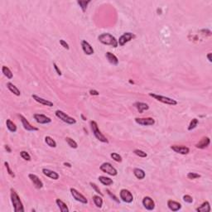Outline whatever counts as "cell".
I'll return each mask as SVG.
<instances>
[{
	"mask_svg": "<svg viewBox=\"0 0 212 212\" xmlns=\"http://www.w3.org/2000/svg\"><path fill=\"white\" fill-rule=\"evenodd\" d=\"M198 119L197 118H193L191 121V123H190V124H189V127H188V130L191 131V130H192V129H194L197 126V124H198Z\"/></svg>",
	"mask_w": 212,
	"mask_h": 212,
	"instance_id": "obj_34",
	"label": "cell"
},
{
	"mask_svg": "<svg viewBox=\"0 0 212 212\" xmlns=\"http://www.w3.org/2000/svg\"><path fill=\"white\" fill-rule=\"evenodd\" d=\"M4 148H5V149H6V151H7L8 153H11V152H12V149L10 148V147H9V145H5Z\"/></svg>",
	"mask_w": 212,
	"mask_h": 212,
	"instance_id": "obj_46",
	"label": "cell"
},
{
	"mask_svg": "<svg viewBox=\"0 0 212 212\" xmlns=\"http://www.w3.org/2000/svg\"><path fill=\"white\" fill-rule=\"evenodd\" d=\"M133 153L137 155V156L140 157V158H147V156H148V154L146 153L145 152L140 150V149H135V150L133 151Z\"/></svg>",
	"mask_w": 212,
	"mask_h": 212,
	"instance_id": "obj_35",
	"label": "cell"
},
{
	"mask_svg": "<svg viewBox=\"0 0 212 212\" xmlns=\"http://www.w3.org/2000/svg\"><path fill=\"white\" fill-rule=\"evenodd\" d=\"M149 96L153 97L156 100H158L159 102H162L163 104H168V105H176L177 104V101L176 99H171L169 97H166V96H163V95H157V94H154V93H149Z\"/></svg>",
	"mask_w": 212,
	"mask_h": 212,
	"instance_id": "obj_4",
	"label": "cell"
},
{
	"mask_svg": "<svg viewBox=\"0 0 212 212\" xmlns=\"http://www.w3.org/2000/svg\"><path fill=\"white\" fill-rule=\"evenodd\" d=\"M42 173L45 175V176H48L51 179H53V180H58L59 179V174L57 172H56L54 171H51L50 169L47 168H43L42 169Z\"/></svg>",
	"mask_w": 212,
	"mask_h": 212,
	"instance_id": "obj_19",
	"label": "cell"
},
{
	"mask_svg": "<svg viewBox=\"0 0 212 212\" xmlns=\"http://www.w3.org/2000/svg\"><path fill=\"white\" fill-rule=\"evenodd\" d=\"M60 44L61 45V46H63L65 49H66V50L70 49V46H69V45H68L67 42H66V41H64V40H62V39H61V40H60Z\"/></svg>",
	"mask_w": 212,
	"mask_h": 212,
	"instance_id": "obj_43",
	"label": "cell"
},
{
	"mask_svg": "<svg viewBox=\"0 0 212 212\" xmlns=\"http://www.w3.org/2000/svg\"><path fill=\"white\" fill-rule=\"evenodd\" d=\"M32 99H34L35 101H36V102H37V103H39V104H42V105L48 106V107H52V106H53V103H52L51 101L47 100V99H43V98H41V97L38 96V95H32Z\"/></svg>",
	"mask_w": 212,
	"mask_h": 212,
	"instance_id": "obj_17",
	"label": "cell"
},
{
	"mask_svg": "<svg viewBox=\"0 0 212 212\" xmlns=\"http://www.w3.org/2000/svg\"><path fill=\"white\" fill-rule=\"evenodd\" d=\"M98 40L102 44L111 46H113L114 48L118 47V40H116V38L113 35L109 34V33H102V34H100L98 36Z\"/></svg>",
	"mask_w": 212,
	"mask_h": 212,
	"instance_id": "obj_1",
	"label": "cell"
},
{
	"mask_svg": "<svg viewBox=\"0 0 212 212\" xmlns=\"http://www.w3.org/2000/svg\"><path fill=\"white\" fill-rule=\"evenodd\" d=\"M167 206L171 210V211H178L181 208V205L177 201H172V200H169L167 201Z\"/></svg>",
	"mask_w": 212,
	"mask_h": 212,
	"instance_id": "obj_20",
	"label": "cell"
},
{
	"mask_svg": "<svg viewBox=\"0 0 212 212\" xmlns=\"http://www.w3.org/2000/svg\"><path fill=\"white\" fill-rule=\"evenodd\" d=\"M196 211L199 212H210L211 211V206L209 201H205L204 203H202L198 208L196 209Z\"/></svg>",
	"mask_w": 212,
	"mask_h": 212,
	"instance_id": "obj_23",
	"label": "cell"
},
{
	"mask_svg": "<svg viewBox=\"0 0 212 212\" xmlns=\"http://www.w3.org/2000/svg\"><path fill=\"white\" fill-rule=\"evenodd\" d=\"M100 170L107 173L110 176H116L118 174V171L116 168L113 167V165L109 163H104L100 166Z\"/></svg>",
	"mask_w": 212,
	"mask_h": 212,
	"instance_id": "obj_6",
	"label": "cell"
},
{
	"mask_svg": "<svg viewBox=\"0 0 212 212\" xmlns=\"http://www.w3.org/2000/svg\"><path fill=\"white\" fill-rule=\"evenodd\" d=\"M135 122L143 126H152L155 124V119L153 118H136Z\"/></svg>",
	"mask_w": 212,
	"mask_h": 212,
	"instance_id": "obj_10",
	"label": "cell"
},
{
	"mask_svg": "<svg viewBox=\"0 0 212 212\" xmlns=\"http://www.w3.org/2000/svg\"><path fill=\"white\" fill-rule=\"evenodd\" d=\"M90 3V1H82V0L77 1V4L80 5V7H81V9H82L83 12H86V9H87V6Z\"/></svg>",
	"mask_w": 212,
	"mask_h": 212,
	"instance_id": "obj_33",
	"label": "cell"
},
{
	"mask_svg": "<svg viewBox=\"0 0 212 212\" xmlns=\"http://www.w3.org/2000/svg\"><path fill=\"white\" fill-rule=\"evenodd\" d=\"M183 201H185V202H186V203H192L193 202V198L191 196H189V195H185L184 196H183Z\"/></svg>",
	"mask_w": 212,
	"mask_h": 212,
	"instance_id": "obj_42",
	"label": "cell"
},
{
	"mask_svg": "<svg viewBox=\"0 0 212 212\" xmlns=\"http://www.w3.org/2000/svg\"><path fill=\"white\" fill-rule=\"evenodd\" d=\"M7 87H8V89H9V90H10L12 93H14L15 95L19 96V95H21V92H20V90H18V87L14 86L13 83H11V82H8V83H7Z\"/></svg>",
	"mask_w": 212,
	"mask_h": 212,
	"instance_id": "obj_24",
	"label": "cell"
},
{
	"mask_svg": "<svg viewBox=\"0 0 212 212\" xmlns=\"http://www.w3.org/2000/svg\"><path fill=\"white\" fill-rule=\"evenodd\" d=\"M136 37V36L133 34V33H132V32H125V33H123L122 36L119 37V39H118V45L121 46H124L126 43H128V41H130L131 40H133V39H134Z\"/></svg>",
	"mask_w": 212,
	"mask_h": 212,
	"instance_id": "obj_7",
	"label": "cell"
},
{
	"mask_svg": "<svg viewBox=\"0 0 212 212\" xmlns=\"http://www.w3.org/2000/svg\"><path fill=\"white\" fill-rule=\"evenodd\" d=\"M45 142L46 144L48 145L51 148H56V143L51 137L50 136H46L45 137Z\"/></svg>",
	"mask_w": 212,
	"mask_h": 212,
	"instance_id": "obj_31",
	"label": "cell"
},
{
	"mask_svg": "<svg viewBox=\"0 0 212 212\" xmlns=\"http://www.w3.org/2000/svg\"><path fill=\"white\" fill-rule=\"evenodd\" d=\"M201 177V175H199L196 172H189L187 174V178L188 179H191V180H193V179H196V178H200Z\"/></svg>",
	"mask_w": 212,
	"mask_h": 212,
	"instance_id": "obj_38",
	"label": "cell"
},
{
	"mask_svg": "<svg viewBox=\"0 0 212 212\" xmlns=\"http://www.w3.org/2000/svg\"><path fill=\"white\" fill-rule=\"evenodd\" d=\"M4 165L5 167H6V169H7V171H8V173H9V175L12 176V177H15V174L14 173V171H12V169L10 168L9 163H8V162H5Z\"/></svg>",
	"mask_w": 212,
	"mask_h": 212,
	"instance_id": "obj_39",
	"label": "cell"
},
{
	"mask_svg": "<svg viewBox=\"0 0 212 212\" xmlns=\"http://www.w3.org/2000/svg\"><path fill=\"white\" fill-rule=\"evenodd\" d=\"M90 95H99V93L97 91V90H90Z\"/></svg>",
	"mask_w": 212,
	"mask_h": 212,
	"instance_id": "obj_45",
	"label": "cell"
},
{
	"mask_svg": "<svg viewBox=\"0 0 212 212\" xmlns=\"http://www.w3.org/2000/svg\"><path fill=\"white\" fill-rule=\"evenodd\" d=\"M105 56H106V58H107V60H108L109 63H111L112 65H114V66H116V65L118 64V60L117 56H116L115 55H113V53L108 51V52H106Z\"/></svg>",
	"mask_w": 212,
	"mask_h": 212,
	"instance_id": "obj_22",
	"label": "cell"
},
{
	"mask_svg": "<svg viewBox=\"0 0 212 212\" xmlns=\"http://www.w3.org/2000/svg\"><path fill=\"white\" fill-rule=\"evenodd\" d=\"M110 157L117 163H121L122 162V157L119 154L116 153H112L110 154Z\"/></svg>",
	"mask_w": 212,
	"mask_h": 212,
	"instance_id": "obj_36",
	"label": "cell"
},
{
	"mask_svg": "<svg viewBox=\"0 0 212 212\" xmlns=\"http://www.w3.org/2000/svg\"><path fill=\"white\" fill-rule=\"evenodd\" d=\"M33 118L36 122L40 124H46V123L51 122V119L49 117L46 116L44 114H41V113H35L33 115Z\"/></svg>",
	"mask_w": 212,
	"mask_h": 212,
	"instance_id": "obj_11",
	"label": "cell"
},
{
	"mask_svg": "<svg viewBox=\"0 0 212 212\" xmlns=\"http://www.w3.org/2000/svg\"><path fill=\"white\" fill-rule=\"evenodd\" d=\"M6 125H7V128H9V131H11V132H13V133H15V132L17 131V126H16V124H15L11 119H7Z\"/></svg>",
	"mask_w": 212,
	"mask_h": 212,
	"instance_id": "obj_30",
	"label": "cell"
},
{
	"mask_svg": "<svg viewBox=\"0 0 212 212\" xmlns=\"http://www.w3.org/2000/svg\"><path fill=\"white\" fill-rule=\"evenodd\" d=\"M64 165H65L66 167H71V163H64Z\"/></svg>",
	"mask_w": 212,
	"mask_h": 212,
	"instance_id": "obj_48",
	"label": "cell"
},
{
	"mask_svg": "<svg viewBox=\"0 0 212 212\" xmlns=\"http://www.w3.org/2000/svg\"><path fill=\"white\" fill-rule=\"evenodd\" d=\"M66 142L67 143L68 145H69L71 148H78V144H77L76 142L74 139H72V138H69V137L66 138Z\"/></svg>",
	"mask_w": 212,
	"mask_h": 212,
	"instance_id": "obj_32",
	"label": "cell"
},
{
	"mask_svg": "<svg viewBox=\"0 0 212 212\" xmlns=\"http://www.w3.org/2000/svg\"><path fill=\"white\" fill-rule=\"evenodd\" d=\"M211 56H212L211 53H208V55H207V58H208V61H210V62H211V61H212Z\"/></svg>",
	"mask_w": 212,
	"mask_h": 212,
	"instance_id": "obj_47",
	"label": "cell"
},
{
	"mask_svg": "<svg viewBox=\"0 0 212 212\" xmlns=\"http://www.w3.org/2000/svg\"><path fill=\"white\" fill-rule=\"evenodd\" d=\"M171 149L172 151H174L175 153L182 155L188 154L190 152L189 148L186 147V146H178V145H172L171 146Z\"/></svg>",
	"mask_w": 212,
	"mask_h": 212,
	"instance_id": "obj_14",
	"label": "cell"
},
{
	"mask_svg": "<svg viewBox=\"0 0 212 212\" xmlns=\"http://www.w3.org/2000/svg\"><path fill=\"white\" fill-rule=\"evenodd\" d=\"M56 116L60 118L61 120H62L63 122L66 123L67 124H75L76 123V120L74 118L71 117L67 115L66 113H64L61 110H56Z\"/></svg>",
	"mask_w": 212,
	"mask_h": 212,
	"instance_id": "obj_5",
	"label": "cell"
},
{
	"mask_svg": "<svg viewBox=\"0 0 212 212\" xmlns=\"http://www.w3.org/2000/svg\"><path fill=\"white\" fill-rule=\"evenodd\" d=\"M28 177H29V179H30L31 181L33 183V185L35 186L36 188L41 189V188L43 187V182L41 181V179L36 176V175H35V174H29Z\"/></svg>",
	"mask_w": 212,
	"mask_h": 212,
	"instance_id": "obj_15",
	"label": "cell"
},
{
	"mask_svg": "<svg viewBox=\"0 0 212 212\" xmlns=\"http://www.w3.org/2000/svg\"><path fill=\"white\" fill-rule=\"evenodd\" d=\"M134 107L138 109L139 113H142L144 110H148L149 108L148 104L143 102H136L134 103Z\"/></svg>",
	"mask_w": 212,
	"mask_h": 212,
	"instance_id": "obj_21",
	"label": "cell"
},
{
	"mask_svg": "<svg viewBox=\"0 0 212 212\" xmlns=\"http://www.w3.org/2000/svg\"><path fill=\"white\" fill-rule=\"evenodd\" d=\"M2 72L4 73V75L9 80H11L13 78V76H14V75H13L12 71H10V69L8 66H4L2 67Z\"/></svg>",
	"mask_w": 212,
	"mask_h": 212,
	"instance_id": "obj_29",
	"label": "cell"
},
{
	"mask_svg": "<svg viewBox=\"0 0 212 212\" xmlns=\"http://www.w3.org/2000/svg\"><path fill=\"white\" fill-rule=\"evenodd\" d=\"M53 66H54L55 70H56V73H57V75H58V76H61V75H62V73H61V70H60V69L58 68L57 65H56V63H53Z\"/></svg>",
	"mask_w": 212,
	"mask_h": 212,
	"instance_id": "obj_44",
	"label": "cell"
},
{
	"mask_svg": "<svg viewBox=\"0 0 212 212\" xmlns=\"http://www.w3.org/2000/svg\"><path fill=\"white\" fill-rule=\"evenodd\" d=\"M119 195H120V199L122 200L123 202L131 203V202H133V194L131 193L128 190L122 189L120 191V192H119Z\"/></svg>",
	"mask_w": 212,
	"mask_h": 212,
	"instance_id": "obj_8",
	"label": "cell"
},
{
	"mask_svg": "<svg viewBox=\"0 0 212 212\" xmlns=\"http://www.w3.org/2000/svg\"><path fill=\"white\" fill-rule=\"evenodd\" d=\"M211 143V139L208 137H204L202 139L196 144V148L199 149H204L207 148Z\"/></svg>",
	"mask_w": 212,
	"mask_h": 212,
	"instance_id": "obj_18",
	"label": "cell"
},
{
	"mask_svg": "<svg viewBox=\"0 0 212 212\" xmlns=\"http://www.w3.org/2000/svg\"><path fill=\"white\" fill-rule=\"evenodd\" d=\"M11 201L13 204V206L14 208V211L15 212H23L24 211V208L23 205L20 197L18 196V193L14 191V189H11Z\"/></svg>",
	"mask_w": 212,
	"mask_h": 212,
	"instance_id": "obj_2",
	"label": "cell"
},
{
	"mask_svg": "<svg viewBox=\"0 0 212 212\" xmlns=\"http://www.w3.org/2000/svg\"><path fill=\"white\" fill-rule=\"evenodd\" d=\"M56 203L58 206V207L61 211L69 212V209H68L66 204L65 203L64 201H62L61 199H56Z\"/></svg>",
	"mask_w": 212,
	"mask_h": 212,
	"instance_id": "obj_25",
	"label": "cell"
},
{
	"mask_svg": "<svg viewBox=\"0 0 212 212\" xmlns=\"http://www.w3.org/2000/svg\"><path fill=\"white\" fill-rule=\"evenodd\" d=\"M90 126H91V129L93 131L94 135H95V137L97 138V139L99 140V141H100V142H102V143H108V140L107 139V138H106V137H105V136L100 132V130L99 129V128H98L97 123L95 122V121H90Z\"/></svg>",
	"mask_w": 212,
	"mask_h": 212,
	"instance_id": "obj_3",
	"label": "cell"
},
{
	"mask_svg": "<svg viewBox=\"0 0 212 212\" xmlns=\"http://www.w3.org/2000/svg\"><path fill=\"white\" fill-rule=\"evenodd\" d=\"M142 203H143V206H144L145 209L148 210V211H153L155 208L154 201L151 197H149V196H145L144 198L143 199Z\"/></svg>",
	"mask_w": 212,
	"mask_h": 212,
	"instance_id": "obj_12",
	"label": "cell"
},
{
	"mask_svg": "<svg viewBox=\"0 0 212 212\" xmlns=\"http://www.w3.org/2000/svg\"><path fill=\"white\" fill-rule=\"evenodd\" d=\"M106 192L108 193V196H110L111 198L113 199L114 201H116L117 203H119V202H120V201H119V200H118V198L117 196H115L114 194H112V193H111V191H110L109 190H106Z\"/></svg>",
	"mask_w": 212,
	"mask_h": 212,
	"instance_id": "obj_41",
	"label": "cell"
},
{
	"mask_svg": "<svg viewBox=\"0 0 212 212\" xmlns=\"http://www.w3.org/2000/svg\"><path fill=\"white\" fill-rule=\"evenodd\" d=\"M129 83H131V84H133V83H134V82H133V81H129Z\"/></svg>",
	"mask_w": 212,
	"mask_h": 212,
	"instance_id": "obj_50",
	"label": "cell"
},
{
	"mask_svg": "<svg viewBox=\"0 0 212 212\" xmlns=\"http://www.w3.org/2000/svg\"><path fill=\"white\" fill-rule=\"evenodd\" d=\"M93 201H94V203L98 208H101L103 206V199L101 196L95 195L93 196Z\"/></svg>",
	"mask_w": 212,
	"mask_h": 212,
	"instance_id": "obj_28",
	"label": "cell"
},
{
	"mask_svg": "<svg viewBox=\"0 0 212 212\" xmlns=\"http://www.w3.org/2000/svg\"><path fill=\"white\" fill-rule=\"evenodd\" d=\"M99 181L104 186H110L112 185L113 183V181L112 179H110L109 177H107V176H99Z\"/></svg>",
	"mask_w": 212,
	"mask_h": 212,
	"instance_id": "obj_27",
	"label": "cell"
},
{
	"mask_svg": "<svg viewBox=\"0 0 212 212\" xmlns=\"http://www.w3.org/2000/svg\"><path fill=\"white\" fill-rule=\"evenodd\" d=\"M81 47L83 51H84L86 55H88V56L93 55L94 52H95L93 47H92L90 43H89L88 41H86V40H83V41H81Z\"/></svg>",
	"mask_w": 212,
	"mask_h": 212,
	"instance_id": "obj_16",
	"label": "cell"
},
{
	"mask_svg": "<svg viewBox=\"0 0 212 212\" xmlns=\"http://www.w3.org/2000/svg\"><path fill=\"white\" fill-rule=\"evenodd\" d=\"M81 116L82 119H83V120H84V121H86V118L85 117V116H84V115H83V114H81Z\"/></svg>",
	"mask_w": 212,
	"mask_h": 212,
	"instance_id": "obj_49",
	"label": "cell"
},
{
	"mask_svg": "<svg viewBox=\"0 0 212 212\" xmlns=\"http://www.w3.org/2000/svg\"><path fill=\"white\" fill-rule=\"evenodd\" d=\"M20 155H21V157H22L24 160H26V161H31V156H30V154L28 153L27 152H26V151H21V152H20Z\"/></svg>",
	"mask_w": 212,
	"mask_h": 212,
	"instance_id": "obj_37",
	"label": "cell"
},
{
	"mask_svg": "<svg viewBox=\"0 0 212 212\" xmlns=\"http://www.w3.org/2000/svg\"><path fill=\"white\" fill-rule=\"evenodd\" d=\"M71 196H73V198L75 199L76 201L81 202L82 204H87L88 203V200L86 199L85 196H83L81 193H80L75 188H71Z\"/></svg>",
	"mask_w": 212,
	"mask_h": 212,
	"instance_id": "obj_9",
	"label": "cell"
},
{
	"mask_svg": "<svg viewBox=\"0 0 212 212\" xmlns=\"http://www.w3.org/2000/svg\"><path fill=\"white\" fill-rule=\"evenodd\" d=\"M133 174H134V176H135L138 179H139V180L144 179L145 176H146L145 171H143V169H140V168H134V169H133Z\"/></svg>",
	"mask_w": 212,
	"mask_h": 212,
	"instance_id": "obj_26",
	"label": "cell"
},
{
	"mask_svg": "<svg viewBox=\"0 0 212 212\" xmlns=\"http://www.w3.org/2000/svg\"><path fill=\"white\" fill-rule=\"evenodd\" d=\"M19 118H20V119H21V122L23 123V128L26 129L27 131H37L38 130V128H36V127L32 126V124L30 123L27 121V119L26 118L24 117L23 115L22 114H19Z\"/></svg>",
	"mask_w": 212,
	"mask_h": 212,
	"instance_id": "obj_13",
	"label": "cell"
},
{
	"mask_svg": "<svg viewBox=\"0 0 212 212\" xmlns=\"http://www.w3.org/2000/svg\"><path fill=\"white\" fill-rule=\"evenodd\" d=\"M90 186H91V187H92L93 189L95 190V192H96V193H98V194H99L100 196H103L102 192L100 191V190H99V188L98 187V186L96 185V184H95V183H93V182H90Z\"/></svg>",
	"mask_w": 212,
	"mask_h": 212,
	"instance_id": "obj_40",
	"label": "cell"
}]
</instances>
